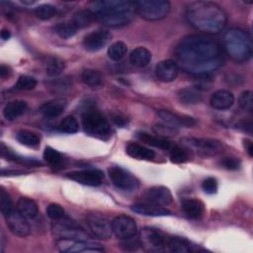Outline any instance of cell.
Listing matches in <instances>:
<instances>
[{
  "mask_svg": "<svg viewBox=\"0 0 253 253\" xmlns=\"http://www.w3.org/2000/svg\"><path fill=\"white\" fill-rule=\"evenodd\" d=\"M223 48L233 61L243 63L252 56V40L246 32L240 29H230L223 37Z\"/></svg>",
  "mask_w": 253,
  "mask_h": 253,
  "instance_id": "277c9868",
  "label": "cell"
},
{
  "mask_svg": "<svg viewBox=\"0 0 253 253\" xmlns=\"http://www.w3.org/2000/svg\"><path fill=\"white\" fill-rule=\"evenodd\" d=\"M122 246L126 251H133V250H136L140 246V242H139V240H132L131 238H128V239L124 240V242L122 243Z\"/></svg>",
  "mask_w": 253,
  "mask_h": 253,
  "instance_id": "c3c4849f",
  "label": "cell"
},
{
  "mask_svg": "<svg viewBox=\"0 0 253 253\" xmlns=\"http://www.w3.org/2000/svg\"><path fill=\"white\" fill-rule=\"evenodd\" d=\"M64 67H65V64L63 60H61L58 57L52 56V57H49L46 61L45 71L48 76L56 77L63 71Z\"/></svg>",
  "mask_w": 253,
  "mask_h": 253,
  "instance_id": "e575fe53",
  "label": "cell"
},
{
  "mask_svg": "<svg viewBox=\"0 0 253 253\" xmlns=\"http://www.w3.org/2000/svg\"><path fill=\"white\" fill-rule=\"evenodd\" d=\"M81 79L83 83L89 87H98L102 84V75L98 70L95 69H85L82 72Z\"/></svg>",
  "mask_w": 253,
  "mask_h": 253,
  "instance_id": "836d02e7",
  "label": "cell"
},
{
  "mask_svg": "<svg viewBox=\"0 0 253 253\" xmlns=\"http://www.w3.org/2000/svg\"><path fill=\"white\" fill-rule=\"evenodd\" d=\"M11 68L10 67H8V66H6V65H4V64H2L1 66H0V76L2 77V78H5V77H7V76H9L10 74H11Z\"/></svg>",
  "mask_w": 253,
  "mask_h": 253,
  "instance_id": "816d5d0a",
  "label": "cell"
},
{
  "mask_svg": "<svg viewBox=\"0 0 253 253\" xmlns=\"http://www.w3.org/2000/svg\"><path fill=\"white\" fill-rule=\"evenodd\" d=\"M46 214L52 220H60L65 216L64 209L58 204H49L46 208Z\"/></svg>",
  "mask_w": 253,
  "mask_h": 253,
  "instance_id": "7bdbcfd3",
  "label": "cell"
},
{
  "mask_svg": "<svg viewBox=\"0 0 253 253\" xmlns=\"http://www.w3.org/2000/svg\"><path fill=\"white\" fill-rule=\"evenodd\" d=\"M178 65L171 59H165L158 62L155 66V74L160 81L171 82L178 76Z\"/></svg>",
  "mask_w": 253,
  "mask_h": 253,
  "instance_id": "d6986e66",
  "label": "cell"
},
{
  "mask_svg": "<svg viewBox=\"0 0 253 253\" xmlns=\"http://www.w3.org/2000/svg\"><path fill=\"white\" fill-rule=\"evenodd\" d=\"M244 147H245L246 151L248 152L249 156L252 157L253 156V144H252V141L248 140V139H245L244 140Z\"/></svg>",
  "mask_w": 253,
  "mask_h": 253,
  "instance_id": "f5cc1de1",
  "label": "cell"
},
{
  "mask_svg": "<svg viewBox=\"0 0 253 253\" xmlns=\"http://www.w3.org/2000/svg\"><path fill=\"white\" fill-rule=\"evenodd\" d=\"M7 225L11 232L17 236L25 237L30 234L31 228L27 221V218L24 217L18 211H13L10 214L5 216Z\"/></svg>",
  "mask_w": 253,
  "mask_h": 253,
  "instance_id": "2e32d148",
  "label": "cell"
},
{
  "mask_svg": "<svg viewBox=\"0 0 253 253\" xmlns=\"http://www.w3.org/2000/svg\"><path fill=\"white\" fill-rule=\"evenodd\" d=\"M66 177L77 183L96 187L102 184L104 175L103 172L98 169H84L67 173Z\"/></svg>",
  "mask_w": 253,
  "mask_h": 253,
  "instance_id": "5bb4252c",
  "label": "cell"
},
{
  "mask_svg": "<svg viewBox=\"0 0 253 253\" xmlns=\"http://www.w3.org/2000/svg\"><path fill=\"white\" fill-rule=\"evenodd\" d=\"M112 39V34L108 30H96L83 39V46L88 51H98L102 49Z\"/></svg>",
  "mask_w": 253,
  "mask_h": 253,
  "instance_id": "9a60e30c",
  "label": "cell"
},
{
  "mask_svg": "<svg viewBox=\"0 0 253 253\" xmlns=\"http://www.w3.org/2000/svg\"><path fill=\"white\" fill-rule=\"evenodd\" d=\"M11 37V33L9 30H6V29H3L1 31V39L4 40V41H7L8 39H10Z\"/></svg>",
  "mask_w": 253,
  "mask_h": 253,
  "instance_id": "db71d44e",
  "label": "cell"
},
{
  "mask_svg": "<svg viewBox=\"0 0 253 253\" xmlns=\"http://www.w3.org/2000/svg\"><path fill=\"white\" fill-rule=\"evenodd\" d=\"M0 206H1V211L4 215V217L7 216L8 214H10L14 211L12 200H11L9 194L4 189H2L1 193H0Z\"/></svg>",
  "mask_w": 253,
  "mask_h": 253,
  "instance_id": "ab89813d",
  "label": "cell"
},
{
  "mask_svg": "<svg viewBox=\"0 0 253 253\" xmlns=\"http://www.w3.org/2000/svg\"><path fill=\"white\" fill-rule=\"evenodd\" d=\"M170 150V160L173 163H184L189 159L188 152L179 145H172Z\"/></svg>",
  "mask_w": 253,
  "mask_h": 253,
  "instance_id": "f35d334b",
  "label": "cell"
},
{
  "mask_svg": "<svg viewBox=\"0 0 253 253\" xmlns=\"http://www.w3.org/2000/svg\"><path fill=\"white\" fill-rule=\"evenodd\" d=\"M17 211L26 218H34L38 215L39 209L37 204L26 197H22L17 202Z\"/></svg>",
  "mask_w": 253,
  "mask_h": 253,
  "instance_id": "f1b7e54d",
  "label": "cell"
},
{
  "mask_svg": "<svg viewBox=\"0 0 253 253\" xmlns=\"http://www.w3.org/2000/svg\"><path fill=\"white\" fill-rule=\"evenodd\" d=\"M43 159L48 165L53 168H59L64 163V157L62 156V154L50 146H46L44 148Z\"/></svg>",
  "mask_w": 253,
  "mask_h": 253,
  "instance_id": "1f68e13d",
  "label": "cell"
},
{
  "mask_svg": "<svg viewBox=\"0 0 253 253\" xmlns=\"http://www.w3.org/2000/svg\"><path fill=\"white\" fill-rule=\"evenodd\" d=\"M178 98L183 104L194 105L200 103L203 99V96L198 88L186 87L178 92Z\"/></svg>",
  "mask_w": 253,
  "mask_h": 253,
  "instance_id": "f546056e",
  "label": "cell"
},
{
  "mask_svg": "<svg viewBox=\"0 0 253 253\" xmlns=\"http://www.w3.org/2000/svg\"><path fill=\"white\" fill-rule=\"evenodd\" d=\"M84 131L96 138L107 140L112 135L111 126L106 117L95 108H88L82 115Z\"/></svg>",
  "mask_w": 253,
  "mask_h": 253,
  "instance_id": "5b68a950",
  "label": "cell"
},
{
  "mask_svg": "<svg viewBox=\"0 0 253 253\" xmlns=\"http://www.w3.org/2000/svg\"><path fill=\"white\" fill-rule=\"evenodd\" d=\"M151 60V52L143 46L134 48L129 54V62L135 67H144Z\"/></svg>",
  "mask_w": 253,
  "mask_h": 253,
  "instance_id": "83f0119b",
  "label": "cell"
},
{
  "mask_svg": "<svg viewBox=\"0 0 253 253\" xmlns=\"http://www.w3.org/2000/svg\"><path fill=\"white\" fill-rule=\"evenodd\" d=\"M136 137L148 144V145H151V146H154V147H158V148H161L163 150H169L171 147H172V142L169 141L167 138L165 137H161L159 135H152V134H149L145 131H139L136 133Z\"/></svg>",
  "mask_w": 253,
  "mask_h": 253,
  "instance_id": "cb8c5ba5",
  "label": "cell"
},
{
  "mask_svg": "<svg viewBox=\"0 0 253 253\" xmlns=\"http://www.w3.org/2000/svg\"><path fill=\"white\" fill-rule=\"evenodd\" d=\"M86 223L92 234L99 239H109L113 233L112 222L101 213H88L86 216Z\"/></svg>",
  "mask_w": 253,
  "mask_h": 253,
  "instance_id": "30bf717a",
  "label": "cell"
},
{
  "mask_svg": "<svg viewBox=\"0 0 253 253\" xmlns=\"http://www.w3.org/2000/svg\"><path fill=\"white\" fill-rule=\"evenodd\" d=\"M184 145L191 147L201 154H216L221 151L222 144L220 141L212 138L188 137L183 139Z\"/></svg>",
  "mask_w": 253,
  "mask_h": 253,
  "instance_id": "4fadbf2b",
  "label": "cell"
},
{
  "mask_svg": "<svg viewBox=\"0 0 253 253\" xmlns=\"http://www.w3.org/2000/svg\"><path fill=\"white\" fill-rule=\"evenodd\" d=\"M235 126H236L237 128L241 129L242 131H244V132H246V133H248L250 135L252 134V127H253V126H252V122L251 121L241 120Z\"/></svg>",
  "mask_w": 253,
  "mask_h": 253,
  "instance_id": "681fc988",
  "label": "cell"
},
{
  "mask_svg": "<svg viewBox=\"0 0 253 253\" xmlns=\"http://www.w3.org/2000/svg\"><path fill=\"white\" fill-rule=\"evenodd\" d=\"M16 138L20 143L30 146V147L38 146L40 144V140H41L40 136L36 132L28 130V129L18 130L16 133Z\"/></svg>",
  "mask_w": 253,
  "mask_h": 253,
  "instance_id": "4dcf8cb0",
  "label": "cell"
},
{
  "mask_svg": "<svg viewBox=\"0 0 253 253\" xmlns=\"http://www.w3.org/2000/svg\"><path fill=\"white\" fill-rule=\"evenodd\" d=\"M79 128V125L75 117L67 116L58 125V129L64 133H75Z\"/></svg>",
  "mask_w": 253,
  "mask_h": 253,
  "instance_id": "74e56055",
  "label": "cell"
},
{
  "mask_svg": "<svg viewBox=\"0 0 253 253\" xmlns=\"http://www.w3.org/2000/svg\"><path fill=\"white\" fill-rule=\"evenodd\" d=\"M56 245L59 251L66 253H94L104 251V248L99 244L89 242L88 240L59 238Z\"/></svg>",
  "mask_w": 253,
  "mask_h": 253,
  "instance_id": "9c48e42d",
  "label": "cell"
},
{
  "mask_svg": "<svg viewBox=\"0 0 253 253\" xmlns=\"http://www.w3.org/2000/svg\"><path fill=\"white\" fill-rule=\"evenodd\" d=\"M182 211L193 219L200 218L204 213V204L197 199H185L181 203Z\"/></svg>",
  "mask_w": 253,
  "mask_h": 253,
  "instance_id": "603a6c76",
  "label": "cell"
},
{
  "mask_svg": "<svg viewBox=\"0 0 253 253\" xmlns=\"http://www.w3.org/2000/svg\"><path fill=\"white\" fill-rule=\"evenodd\" d=\"M153 130L154 132L161 136V137H169V136H173L176 135L178 133V129L176 127H173L169 125L166 124H157L153 126Z\"/></svg>",
  "mask_w": 253,
  "mask_h": 253,
  "instance_id": "b9f144b4",
  "label": "cell"
},
{
  "mask_svg": "<svg viewBox=\"0 0 253 253\" xmlns=\"http://www.w3.org/2000/svg\"><path fill=\"white\" fill-rule=\"evenodd\" d=\"M219 165L227 170H238L241 162L236 157H224L219 161Z\"/></svg>",
  "mask_w": 253,
  "mask_h": 253,
  "instance_id": "bcb514c9",
  "label": "cell"
},
{
  "mask_svg": "<svg viewBox=\"0 0 253 253\" xmlns=\"http://www.w3.org/2000/svg\"><path fill=\"white\" fill-rule=\"evenodd\" d=\"M252 92L250 90L243 91L238 98L239 107L246 112H252L253 110V98Z\"/></svg>",
  "mask_w": 253,
  "mask_h": 253,
  "instance_id": "60d3db41",
  "label": "cell"
},
{
  "mask_svg": "<svg viewBox=\"0 0 253 253\" xmlns=\"http://www.w3.org/2000/svg\"><path fill=\"white\" fill-rule=\"evenodd\" d=\"M52 231L59 238L88 240V234L74 221L67 219L56 220V223L52 226Z\"/></svg>",
  "mask_w": 253,
  "mask_h": 253,
  "instance_id": "8fae6325",
  "label": "cell"
},
{
  "mask_svg": "<svg viewBox=\"0 0 253 253\" xmlns=\"http://www.w3.org/2000/svg\"><path fill=\"white\" fill-rule=\"evenodd\" d=\"M186 19L195 29L206 34L220 33L227 22L224 10L216 3L210 1H195L186 9Z\"/></svg>",
  "mask_w": 253,
  "mask_h": 253,
  "instance_id": "7a4b0ae2",
  "label": "cell"
},
{
  "mask_svg": "<svg viewBox=\"0 0 253 253\" xmlns=\"http://www.w3.org/2000/svg\"><path fill=\"white\" fill-rule=\"evenodd\" d=\"M35 1H22V3L24 4H33Z\"/></svg>",
  "mask_w": 253,
  "mask_h": 253,
  "instance_id": "11a10c76",
  "label": "cell"
},
{
  "mask_svg": "<svg viewBox=\"0 0 253 253\" xmlns=\"http://www.w3.org/2000/svg\"><path fill=\"white\" fill-rule=\"evenodd\" d=\"M112 121L118 126H125L127 124V119L126 116H124L121 113H114L112 114Z\"/></svg>",
  "mask_w": 253,
  "mask_h": 253,
  "instance_id": "f907efd6",
  "label": "cell"
},
{
  "mask_svg": "<svg viewBox=\"0 0 253 253\" xmlns=\"http://www.w3.org/2000/svg\"><path fill=\"white\" fill-rule=\"evenodd\" d=\"M113 233L120 239L132 238L137 231V226L134 219L126 214H120L112 220Z\"/></svg>",
  "mask_w": 253,
  "mask_h": 253,
  "instance_id": "7c38bea8",
  "label": "cell"
},
{
  "mask_svg": "<svg viewBox=\"0 0 253 253\" xmlns=\"http://www.w3.org/2000/svg\"><path fill=\"white\" fill-rule=\"evenodd\" d=\"M202 189L205 193L212 195L214 193H216L217 191V181L215 178L213 177H209L207 179H205L202 183Z\"/></svg>",
  "mask_w": 253,
  "mask_h": 253,
  "instance_id": "7dc6e473",
  "label": "cell"
},
{
  "mask_svg": "<svg viewBox=\"0 0 253 253\" xmlns=\"http://www.w3.org/2000/svg\"><path fill=\"white\" fill-rule=\"evenodd\" d=\"M109 177L116 188L125 192H133L138 188L137 179L120 166H111L108 169Z\"/></svg>",
  "mask_w": 253,
  "mask_h": 253,
  "instance_id": "ba28073f",
  "label": "cell"
},
{
  "mask_svg": "<svg viewBox=\"0 0 253 253\" xmlns=\"http://www.w3.org/2000/svg\"><path fill=\"white\" fill-rule=\"evenodd\" d=\"M140 246L147 252H161L167 245L163 232L153 227H144L139 235Z\"/></svg>",
  "mask_w": 253,
  "mask_h": 253,
  "instance_id": "52a82bcc",
  "label": "cell"
},
{
  "mask_svg": "<svg viewBox=\"0 0 253 253\" xmlns=\"http://www.w3.org/2000/svg\"><path fill=\"white\" fill-rule=\"evenodd\" d=\"M126 152L130 157L138 160H151L155 157V153L153 150L134 142H129L126 145Z\"/></svg>",
  "mask_w": 253,
  "mask_h": 253,
  "instance_id": "484cf974",
  "label": "cell"
},
{
  "mask_svg": "<svg viewBox=\"0 0 253 253\" xmlns=\"http://www.w3.org/2000/svg\"><path fill=\"white\" fill-rule=\"evenodd\" d=\"M54 31L60 38L69 39V38H72L73 36L76 35V33L78 31V28L72 22V20H70V21H66V22L57 24L54 27Z\"/></svg>",
  "mask_w": 253,
  "mask_h": 253,
  "instance_id": "d6a6232c",
  "label": "cell"
},
{
  "mask_svg": "<svg viewBox=\"0 0 253 253\" xmlns=\"http://www.w3.org/2000/svg\"><path fill=\"white\" fill-rule=\"evenodd\" d=\"M27 103L25 101L21 100H16L9 102L4 110H3V116L7 121H15L19 117H21L26 111H27Z\"/></svg>",
  "mask_w": 253,
  "mask_h": 253,
  "instance_id": "d4e9b609",
  "label": "cell"
},
{
  "mask_svg": "<svg viewBox=\"0 0 253 253\" xmlns=\"http://www.w3.org/2000/svg\"><path fill=\"white\" fill-rule=\"evenodd\" d=\"M176 55L181 67L189 73L205 76L223 63L220 44L205 35H189L177 45Z\"/></svg>",
  "mask_w": 253,
  "mask_h": 253,
  "instance_id": "6da1fadb",
  "label": "cell"
},
{
  "mask_svg": "<svg viewBox=\"0 0 253 253\" xmlns=\"http://www.w3.org/2000/svg\"><path fill=\"white\" fill-rule=\"evenodd\" d=\"M94 18L95 16L89 10H83L74 14L72 18V22L76 25L78 29H81L89 26Z\"/></svg>",
  "mask_w": 253,
  "mask_h": 253,
  "instance_id": "8d00e7d4",
  "label": "cell"
},
{
  "mask_svg": "<svg viewBox=\"0 0 253 253\" xmlns=\"http://www.w3.org/2000/svg\"><path fill=\"white\" fill-rule=\"evenodd\" d=\"M144 198L156 206H168L172 203V194L170 190L163 186H155L146 190Z\"/></svg>",
  "mask_w": 253,
  "mask_h": 253,
  "instance_id": "e0dca14e",
  "label": "cell"
},
{
  "mask_svg": "<svg viewBox=\"0 0 253 253\" xmlns=\"http://www.w3.org/2000/svg\"><path fill=\"white\" fill-rule=\"evenodd\" d=\"M127 51V46L124 42L118 41L112 43L108 48V56L112 60H120L122 59Z\"/></svg>",
  "mask_w": 253,
  "mask_h": 253,
  "instance_id": "d590c367",
  "label": "cell"
},
{
  "mask_svg": "<svg viewBox=\"0 0 253 253\" xmlns=\"http://www.w3.org/2000/svg\"><path fill=\"white\" fill-rule=\"evenodd\" d=\"M134 5L135 12L147 21L162 20L170 11V3L165 0H139Z\"/></svg>",
  "mask_w": 253,
  "mask_h": 253,
  "instance_id": "8992f818",
  "label": "cell"
},
{
  "mask_svg": "<svg viewBox=\"0 0 253 253\" xmlns=\"http://www.w3.org/2000/svg\"><path fill=\"white\" fill-rule=\"evenodd\" d=\"M167 247L171 252H177V253H188V252L199 250V248L195 245H192L189 240L179 236H174L168 239Z\"/></svg>",
  "mask_w": 253,
  "mask_h": 253,
  "instance_id": "4316f807",
  "label": "cell"
},
{
  "mask_svg": "<svg viewBox=\"0 0 253 253\" xmlns=\"http://www.w3.org/2000/svg\"><path fill=\"white\" fill-rule=\"evenodd\" d=\"M130 210L146 216H165L171 214L170 211L153 204H134L130 207Z\"/></svg>",
  "mask_w": 253,
  "mask_h": 253,
  "instance_id": "44dd1931",
  "label": "cell"
},
{
  "mask_svg": "<svg viewBox=\"0 0 253 253\" xmlns=\"http://www.w3.org/2000/svg\"><path fill=\"white\" fill-rule=\"evenodd\" d=\"M89 11L104 25L121 27L128 24L134 17V2L126 0H100L90 4Z\"/></svg>",
  "mask_w": 253,
  "mask_h": 253,
  "instance_id": "3957f363",
  "label": "cell"
},
{
  "mask_svg": "<svg viewBox=\"0 0 253 253\" xmlns=\"http://www.w3.org/2000/svg\"><path fill=\"white\" fill-rule=\"evenodd\" d=\"M37 86V80L28 75H21L16 83V88L20 90H32Z\"/></svg>",
  "mask_w": 253,
  "mask_h": 253,
  "instance_id": "f6af8a7d",
  "label": "cell"
},
{
  "mask_svg": "<svg viewBox=\"0 0 253 253\" xmlns=\"http://www.w3.org/2000/svg\"><path fill=\"white\" fill-rule=\"evenodd\" d=\"M157 115L159 118L163 121L164 124L169 125L173 127H179V126H193L196 125V120L189 116L184 115H178L176 113H172L167 110H160Z\"/></svg>",
  "mask_w": 253,
  "mask_h": 253,
  "instance_id": "ac0fdd59",
  "label": "cell"
},
{
  "mask_svg": "<svg viewBox=\"0 0 253 253\" xmlns=\"http://www.w3.org/2000/svg\"><path fill=\"white\" fill-rule=\"evenodd\" d=\"M35 13L39 19L48 20L54 15L55 8L50 4H42L36 8Z\"/></svg>",
  "mask_w": 253,
  "mask_h": 253,
  "instance_id": "ee69618b",
  "label": "cell"
},
{
  "mask_svg": "<svg viewBox=\"0 0 253 253\" xmlns=\"http://www.w3.org/2000/svg\"><path fill=\"white\" fill-rule=\"evenodd\" d=\"M67 105V101L64 98H57L41 106L40 112L45 118H56L61 115Z\"/></svg>",
  "mask_w": 253,
  "mask_h": 253,
  "instance_id": "7402d4cb",
  "label": "cell"
},
{
  "mask_svg": "<svg viewBox=\"0 0 253 253\" xmlns=\"http://www.w3.org/2000/svg\"><path fill=\"white\" fill-rule=\"evenodd\" d=\"M210 103L216 110H226L233 105L234 96L227 90H218L211 96Z\"/></svg>",
  "mask_w": 253,
  "mask_h": 253,
  "instance_id": "ffe728a7",
  "label": "cell"
}]
</instances>
